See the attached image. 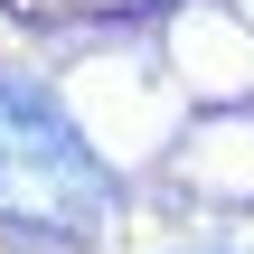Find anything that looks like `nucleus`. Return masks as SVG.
Returning <instances> with one entry per match:
<instances>
[{
  "mask_svg": "<svg viewBox=\"0 0 254 254\" xmlns=\"http://www.w3.org/2000/svg\"><path fill=\"white\" fill-rule=\"evenodd\" d=\"M189 254H226V245H189Z\"/></svg>",
  "mask_w": 254,
  "mask_h": 254,
  "instance_id": "nucleus-2",
  "label": "nucleus"
},
{
  "mask_svg": "<svg viewBox=\"0 0 254 254\" xmlns=\"http://www.w3.org/2000/svg\"><path fill=\"white\" fill-rule=\"evenodd\" d=\"M113 217V170L94 160V141L66 123V104L47 85L0 75V226L19 236H94Z\"/></svg>",
  "mask_w": 254,
  "mask_h": 254,
  "instance_id": "nucleus-1",
  "label": "nucleus"
}]
</instances>
